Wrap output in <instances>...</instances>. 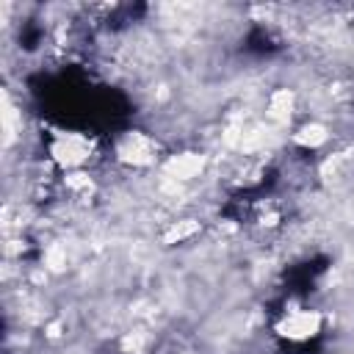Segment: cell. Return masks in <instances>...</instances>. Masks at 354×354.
<instances>
[{
    "label": "cell",
    "instance_id": "obj_1",
    "mask_svg": "<svg viewBox=\"0 0 354 354\" xmlns=\"http://www.w3.org/2000/svg\"><path fill=\"white\" fill-rule=\"evenodd\" d=\"M158 141L149 138L147 133L141 130H127L119 141H116V160L124 163V166H152L158 160Z\"/></svg>",
    "mask_w": 354,
    "mask_h": 354
},
{
    "label": "cell",
    "instance_id": "obj_2",
    "mask_svg": "<svg viewBox=\"0 0 354 354\" xmlns=\"http://www.w3.org/2000/svg\"><path fill=\"white\" fill-rule=\"evenodd\" d=\"M50 158H53V163L77 171L91 158V141L77 133H61V136H55V141L50 147Z\"/></svg>",
    "mask_w": 354,
    "mask_h": 354
},
{
    "label": "cell",
    "instance_id": "obj_3",
    "mask_svg": "<svg viewBox=\"0 0 354 354\" xmlns=\"http://www.w3.org/2000/svg\"><path fill=\"white\" fill-rule=\"evenodd\" d=\"M321 326V315L315 310H296L282 321V335L288 337H310Z\"/></svg>",
    "mask_w": 354,
    "mask_h": 354
}]
</instances>
